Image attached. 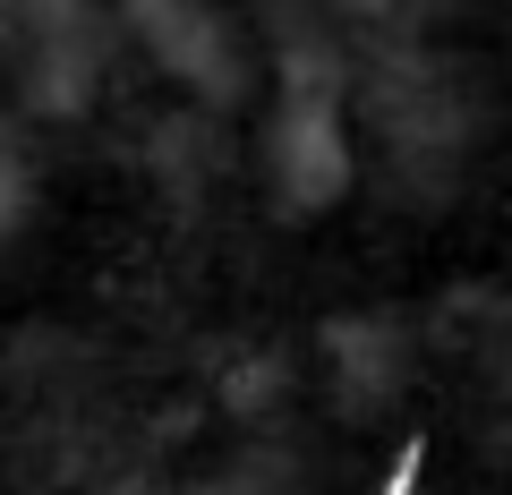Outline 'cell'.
Segmentation results:
<instances>
[{
    "instance_id": "obj_1",
    "label": "cell",
    "mask_w": 512,
    "mask_h": 495,
    "mask_svg": "<svg viewBox=\"0 0 512 495\" xmlns=\"http://www.w3.org/2000/svg\"><path fill=\"white\" fill-rule=\"evenodd\" d=\"M265 163H274V197L291 205V214L342 197L350 146H342V120H333V94H291V103H282L274 137H265Z\"/></svg>"
},
{
    "instance_id": "obj_2",
    "label": "cell",
    "mask_w": 512,
    "mask_h": 495,
    "mask_svg": "<svg viewBox=\"0 0 512 495\" xmlns=\"http://www.w3.org/2000/svg\"><path fill=\"white\" fill-rule=\"evenodd\" d=\"M325 342L342 359V393H359V402L393 393V376H402V333L393 325H333Z\"/></svg>"
},
{
    "instance_id": "obj_3",
    "label": "cell",
    "mask_w": 512,
    "mask_h": 495,
    "mask_svg": "<svg viewBox=\"0 0 512 495\" xmlns=\"http://www.w3.org/2000/svg\"><path fill=\"white\" fill-rule=\"evenodd\" d=\"M18 222H26V163H18V154H0V239L18 231Z\"/></svg>"
}]
</instances>
